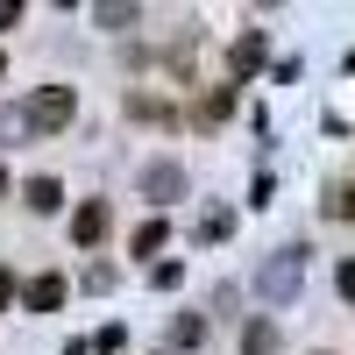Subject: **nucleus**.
<instances>
[{"label": "nucleus", "mask_w": 355, "mask_h": 355, "mask_svg": "<svg viewBox=\"0 0 355 355\" xmlns=\"http://www.w3.org/2000/svg\"><path fill=\"white\" fill-rule=\"evenodd\" d=\"M334 284H341V299L355 306V256H348V263H341V270H334Z\"/></svg>", "instance_id": "14"}, {"label": "nucleus", "mask_w": 355, "mask_h": 355, "mask_svg": "<svg viewBox=\"0 0 355 355\" xmlns=\"http://www.w3.org/2000/svg\"><path fill=\"white\" fill-rule=\"evenodd\" d=\"M21 206H28V214H64V185H57V178H28Z\"/></svg>", "instance_id": "6"}, {"label": "nucleus", "mask_w": 355, "mask_h": 355, "mask_svg": "<svg viewBox=\"0 0 355 355\" xmlns=\"http://www.w3.org/2000/svg\"><path fill=\"white\" fill-rule=\"evenodd\" d=\"M242 355H277V320H249L242 327Z\"/></svg>", "instance_id": "8"}, {"label": "nucleus", "mask_w": 355, "mask_h": 355, "mask_svg": "<svg viewBox=\"0 0 355 355\" xmlns=\"http://www.w3.org/2000/svg\"><path fill=\"white\" fill-rule=\"evenodd\" d=\"M227 107H234V85H220V93L199 100V121H227Z\"/></svg>", "instance_id": "11"}, {"label": "nucleus", "mask_w": 355, "mask_h": 355, "mask_svg": "<svg viewBox=\"0 0 355 355\" xmlns=\"http://www.w3.org/2000/svg\"><path fill=\"white\" fill-rule=\"evenodd\" d=\"M299 277H306V242H291V249H277V256H263L256 291H263L270 306H284V299H299Z\"/></svg>", "instance_id": "2"}, {"label": "nucleus", "mask_w": 355, "mask_h": 355, "mask_svg": "<svg viewBox=\"0 0 355 355\" xmlns=\"http://www.w3.org/2000/svg\"><path fill=\"white\" fill-rule=\"evenodd\" d=\"M107 220H114L107 199H78V214H71V242H78V249H100V242H107Z\"/></svg>", "instance_id": "3"}, {"label": "nucleus", "mask_w": 355, "mask_h": 355, "mask_svg": "<svg viewBox=\"0 0 355 355\" xmlns=\"http://www.w3.org/2000/svg\"><path fill=\"white\" fill-rule=\"evenodd\" d=\"M164 234H171L164 220H142V227H135V256H157V249H164Z\"/></svg>", "instance_id": "12"}, {"label": "nucleus", "mask_w": 355, "mask_h": 355, "mask_svg": "<svg viewBox=\"0 0 355 355\" xmlns=\"http://www.w3.org/2000/svg\"><path fill=\"white\" fill-rule=\"evenodd\" d=\"M71 114H78V93L71 85H36L21 107V128L28 135H57V128H71Z\"/></svg>", "instance_id": "1"}, {"label": "nucleus", "mask_w": 355, "mask_h": 355, "mask_svg": "<svg viewBox=\"0 0 355 355\" xmlns=\"http://www.w3.org/2000/svg\"><path fill=\"white\" fill-rule=\"evenodd\" d=\"M142 199H157V206H178V199H185V164H150V171H142Z\"/></svg>", "instance_id": "4"}, {"label": "nucleus", "mask_w": 355, "mask_h": 355, "mask_svg": "<svg viewBox=\"0 0 355 355\" xmlns=\"http://www.w3.org/2000/svg\"><path fill=\"white\" fill-rule=\"evenodd\" d=\"M199 341H206V320L178 313V320H171V348H199Z\"/></svg>", "instance_id": "9"}, {"label": "nucleus", "mask_w": 355, "mask_h": 355, "mask_svg": "<svg viewBox=\"0 0 355 355\" xmlns=\"http://www.w3.org/2000/svg\"><path fill=\"white\" fill-rule=\"evenodd\" d=\"M0 306H15V270H0Z\"/></svg>", "instance_id": "17"}, {"label": "nucleus", "mask_w": 355, "mask_h": 355, "mask_svg": "<svg viewBox=\"0 0 355 355\" xmlns=\"http://www.w3.org/2000/svg\"><path fill=\"white\" fill-rule=\"evenodd\" d=\"M93 21H100V28H135V8H121V0H100Z\"/></svg>", "instance_id": "10"}, {"label": "nucleus", "mask_w": 355, "mask_h": 355, "mask_svg": "<svg viewBox=\"0 0 355 355\" xmlns=\"http://www.w3.org/2000/svg\"><path fill=\"white\" fill-rule=\"evenodd\" d=\"M0 199H8V171H0Z\"/></svg>", "instance_id": "18"}, {"label": "nucleus", "mask_w": 355, "mask_h": 355, "mask_svg": "<svg viewBox=\"0 0 355 355\" xmlns=\"http://www.w3.org/2000/svg\"><path fill=\"white\" fill-rule=\"evenodd\" d=\"M263 64V28H242V36H234V78H249Z\"/></svg>", "instance_id": "7"}, {"label": "nucleus", "mask_w": 355, "mask_h": 355, "mask_svg": "<svg viewBox=\"0 0 355 355\" xmlns=\"http://www.w3.org/2000/svg\"><path fill=\"white\" fill-rule=\"evenodd\" d=\"M21 21V0H0V28H15Z\"/></svg>", "instance_id": "16"}, {"label": "nucleus", "mask_w": 355, "mask_h": 355, "mask_svg": "<svg viewBox=\"0 0 355 355\" xmlns=\"http://www.w3.org/2000/svg\"><path fill=\"white\" fill-rule=\"evenodd\" d=\"M0 71H8V57H0Z\"/></svg>", "instance_id": "19"}, {"label": "nucleus", "mask_w": 355, "mask_h": 355, "mask_svg": "<svg viewBox=\"0 0 355 355\" xmlns=\"http://www.w3.org/2000/svg\"><path fill=\"white\" fill-rule=\"evenodd\" d=\"M178 277H185L178 263H157V270H150V284H157V291H178Z\"/></svg>", "instance_id": "13"}, {"label": "nucleus", "mask_w": 355, "mask_h": 355, "mask_svg": "<svg viewBox=\"0 0 355 355\" xmlns=\"http://www.w3.org/2000/svg\"><path fill=\"white\" fill-rule=\"evenodd\" d=\"M21 306H28V313H57V306H64V277H57V270H43V277H28V291H21Z\"/></svg>", "instance_id": "5"}, {"label": "nucleus", "mask_w": 355, "mask_h": 355, "mask_svg": "<svg viewBox=\"0 0 355 355\" xmlns=\"http://www.w3.org/2000/svg\"><path fill=\"white\" fill-rule=\"evenodd\" d=\"M334 214H341V220H355V185H341V192H334Z\"/></svg>", "instance_id": "15"}]
</instances>
